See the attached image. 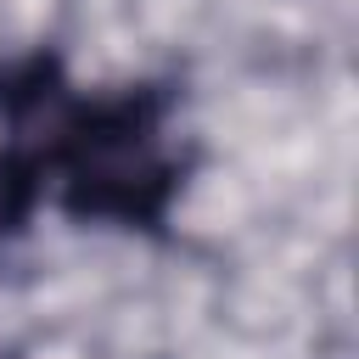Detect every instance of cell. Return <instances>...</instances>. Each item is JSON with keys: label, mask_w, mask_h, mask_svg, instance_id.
I'll list each match as a JSON object with an SVG mask.
<instances>
[{"label": "cell", "mask_w": 359, "mask_h": 359, "mask_svg": "<svg viewBox=\"0 0 359 359\" xmlns=\"http://www.w3.org/2000/svg\"><path fill=\"white\" fill-rule=\"evenodd\" d=\"M67 185L84 213H118L140 219L168 191V163L157 151V135L135 112L90 118L67 146Z\"/></svg>", "instance_id": "6da1fadb"}, {"label": "cell", "mask_w": 359, "mask_h": 359, "mask_svg": "<svg viewBox=\"0 0 359 359\" xmlns=\"http://www.w3.org/2000/svg\"><path fill=\"white\" fill-rule=\"evenodd\" d=\"M28 168H17L11 157H0V241L22 224V213H28Z\"/></svg>", "instance_id": "7a4b0ae2"}]
</instances>
